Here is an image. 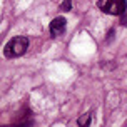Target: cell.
Returning a JSON list of instances; mask_svg holds the SVG:
<instances>
[{
	"instance_id": "cell-1",
	"label": "cell",
	"mask_w": 127,
	"mask_h": 127,
	"mask_svg": "<svg viewBox=\"0 0 127 127\" xmlns=\"http://www.w3.org/2000/svg\"><path fill=\"white\" fill-rule=\"evenodd\" d=\"M29 49V38L27 37H13L3 47V55L7 59H15L24 55Z\"/></svg>"
},
{
	"instance_id": "cell-2",
	"label": "cell",
	"mask_w": 127,
	"mask_h": 127,
	"mask_svg": "<svg viewBox=\"0 0 127 127\" xmlns=\"http://www.w3.org/2000/svg\"><path fill=\"white\" fill-rule=\"evenodd\" d=\"M97 7L107 15H122L127 10V0H97Z\"/></svg>"
},
{
	"instance_id": "cell-3",
	"label": "cell",
	"mask_w": 127,
	"mask_h": 127,
	"mask_svg": "<svg viewBox=\"0 0 127 127\" xmlns=\"http://www.w3.org/2000/svg\"><path fill=\"white\" fill-rule=\"evenodd\" d=\"M65 27H67V20L64 19V17L54 19L50 22V27H49L50 35H52V37H59V35H62L64 32H65Z\"/></svg>"
},
{
	"instance_id": "cell-4",
	"label": "cell",
	"mask_w": 127,
	"mask_h": 127,
	"mask_svg": "<svg viewBox=\"0 0 127 127\" xmlns=\"http://www.w3.org/2000/svg\"><path fill=\"white\" fill-rule=\"evenodd\" d=\"M77 124L80 127H85L90 124V114H82L80 117H79V121H77Z\"/></svg>"
},
{
	"instance_id": "cell-5",
	"label": "cell",
	"mask_w": 127,
	"mask_h": 127,
	"mask_svg": "<svg viewBox=\"0 0 127 127\" xmlns=\"http://www.w3.org/2000/svg\"><path fill=\"white\" fill-rule=\"evenodd\" d=\"M70 7H72V2H70V0H64L62 5H60V10H64V12H69Z\"/></svg>"
},
{
	"instance_id": "cell-6",
	"label": "cell",
	"mask_w": 127,
	"mask_h": 127,
	"mask_svg": "<svg viewBox=\"0 0 127 127\" xmlns=\"http://www.w3.org/2000/svg\"><path fill=\"white\" fill-rule=\"evenodd\" d=\"M121 25H127V15H126V12L122 13V19H121Z\"/></svg>"
}]
</instances>
